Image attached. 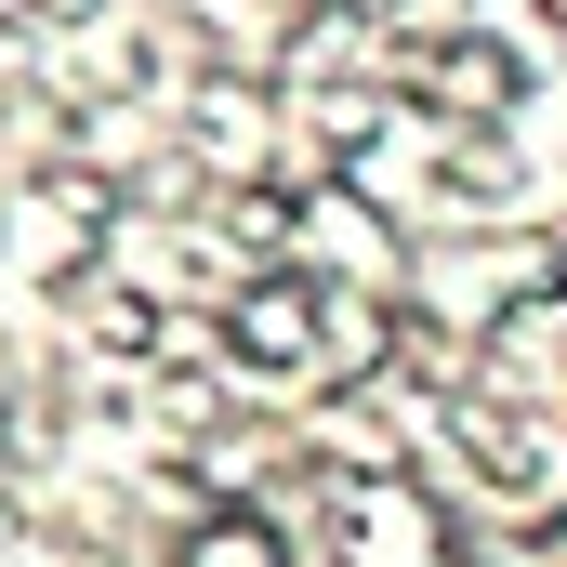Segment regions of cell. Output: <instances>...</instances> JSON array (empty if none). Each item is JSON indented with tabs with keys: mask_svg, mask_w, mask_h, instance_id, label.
I'll return each mask as SVG.
<instances>
[{
	"mask_svg": "<svg viewBox=\"0 0 567 567\" xmlns=\"http://www.w3.org/2000/svg\"><path fill=\"white\" fill-rule=\"evenodd\" d=\"M410 106H435L449 133H488V120L528 106V53L488 40V27H435L423 53H410Z\"/></svg>",
	"mask_w": 567,
	"mask_h": 567,
	"instance_id": "1",
	"label": "cell"
},
{
	"mask_svg": "<svg viewBox=\"0 0 567 567\" xmlns=\"http://www.w3.org/2000/svg\"><path fill=\"white\" fill-rule=\"evenodd\" d=\"M172 567H290V528L265 502H212V515L172 542Z\"/></svg>",
	"mask_w": 567,
	"mask_h": 567,
	"instance_id": "3",
	"label": "cell"
},
{
	"mask_svg": "<svg viewBox=\"0 0 567 567\" xmlns=\"http://www.w3.org/2000/svg\"><path fill=\"white\" fill-rule=\"evenodd\" d=\"M27 13H40V27H80V13H106V0H27Z\"/></svg>",
	"mask_w": 567,
	"mask_h": 567,
	"instance_id": "4",
	"label": "cell"
},
{
	"mask_svg": "<svg viewBox=\"0 0 567 567\" xmlns=\"http://www.w3.org/2000/svg\"><path fill=\"white\" fill-rule=\"evenodd\" d=\"M435 502L410 475H370V488H343V567H435Z\"/></svg>",
	"mask_w": 567,
	"mask_h": 567,
	"instance_id": "2",
	"label": "cell"
}]
</instances>
